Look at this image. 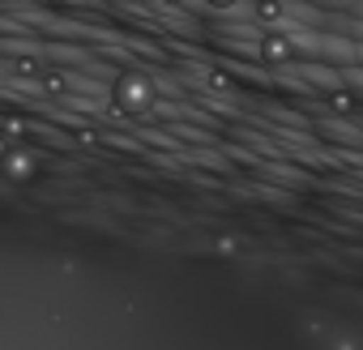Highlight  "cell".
Segmentation results:
<instances>
[{"label": "cell", "instance_id": "6da1fadb", "mask_svg": "<svg viewBox=\"0 0 363 350\" xmlns=\"http://www.w3.org/2000/svg\"><path fill=\"white\" fill-rule=\"evenodd\" d=\"M214 5H231V0H214Z\"/></svg>", "mask_w": 363, "mask_h": 350}]
</instances>
